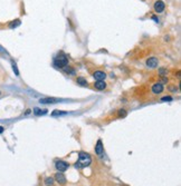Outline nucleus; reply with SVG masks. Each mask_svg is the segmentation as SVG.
Segmentation results:
<instances>
[{
    "instance_id": "13",
    "label": "nucleus",
    "mask_w": 181,
    "mask_h": 186,
    "mask_svg": "<svg viewBox=\"0 0 181 186\" xmlns=\"http://www.w3.org/2000/svg\"><path fill=\"white\" fill-rule=\"evenodd\" d=\"M46 113H47V110H46V109H40V108H37V107L34 109V114L38 115V116H39V115L46 114Z\"/></svg>"
},
{
    "instance_id": "6",
    "label": "nucleus",
    "mask_w": 181,
    "mask_h": 186,
    "mask_svg": "<svg viewBox=\"0 0 181 186\" xmlns=\"http://www.w3.org/2000/svg\"><path fill=\"white\" fill-rule=\"evenodd\" d=\"M158 64H159V60L155 57H151L146 60V66L150 67V68H155L158 66Z\"/></svg>"
},
{
    "instance_id": "4",
    "label": "nucleus",
    "mask_w": 181,
    "mask_h": 186,
    "mask_svg": "<svg viewBox=\"0 0 181 186\" xmlns=\"http://www.w3.org/2000/svg\"><path fill=\"white\" fill-rule=\"evenodd\" d=\"M164 8H166V5H164V2L162 1V0H157L155 2H154V10L159 14V12H162L163 10H164Z\"/></svg>"
},
{
    "instance_id": "3",
    "label": "nucleus",
    "mask_w": 181,
    "mask_h": 186,
    "mask_svg": "<svg viewBox=\"0 0 181 186\" xmlns=\"http://www.w3.org/2000/svg\"><path fill=\"white\" fill-rule=\"evenodd\" d=\"M55 166H56V168L58 169V172H65L67 171V168H68V164L64 162V161H57L56 163H55Z\"/></svg>"
},
{
    "instance_id": "8",
    "label": "nucleus",
    "mask_w": 181,
    "mask_h": 186,
    "mask_svg": "<svg viewBox=\"0 0 181 186\" xmlns=\"http://www.w3.org/2000/svg\"><path fill=\"white\" fill-rule=\"evenodd\" d=\"M55 179H56V182L59 183V184H62V185H64L66 183V177L64 176V174L62 172H58L56 175H55Z\"/></svg>"
},
{
    "instance_id": "9",
    "label": "nucleus",
    "mask_w": 181,
    "mask_h": 186,
    "mask_svg": "<svg viewBox=\"0 0 181 186\" xmlns=\"http://www.w3.org/2000/svg\"><path fill=\"white\" fill-rule=\"evenodd\" d=\"M103 150H104V147H103L102 141L101 139H98L97 143H96V145H95V153H96L97 155H102V154H103Z\"/></svg>"
},
{
    "instance_id": "7",
    "label": "nucleus",
    "mask_w": 181,
    "mask_h": 186,
    "mask_svg": "<svg viewBox=\"0 0 181 186\" xmlns=\"http://www.w3.org/2000/svg\"><path fill=\"white\" fill-rule=\"evenodd\" d=\"M93 77L96 79V81L97 80H104V79L106 78V74L104 72H102V70H96L93 74Z\"/></svg>"
},
{
    "instance_id": "21",
    "label": "nucleus",
    "mask_w": 181,
    "mask_h": 186,
    "mask_svg": "<svg viewBox=\"0 0 181 186\" xmlns=\"http://www.w3.org/2000/svg\"><path fill=\"white\" fill-rule=\"evenodd\" d=\"M152 18H153V20H155V21H157V22L159 21V19H158V18H157V17H152Z\"/></svg>"
},
{
    "instance_id": "16",
    "label": "nucleus",
    "mask_w": 181,
    "mask_h": 186,
    "mask_svg": "<svg viewBox=\"0 0 181 186\" xmlns=\"http://www.w3.org/2000/svg\"><path fill=\"white\" fill-rule=\"evenodd\" d=\"M11 65H12V69H14L16 76H19V72H18V68H17V65H16V63H15L14 60L11 61Z\"/></svg>"
},
{
    "instance_id": "1",
    "label": "nucleus",
    "mask_w": 181,
    "mask_h": 186,
    "mask_svg": "<svg viewBox=\"0 0 181 186\" xmlns=\"http://www.w3.org/2000/svg\"><path fill=\"white\" fill-rule=\"evenodd\" d=\"M92 163V158L91 156L84 153V152H80V155H78V161L76 163V167H80V168H84V167H87L89 166Z\"/></svg>"
},
{
    "instance_id": "2",
    "label": "nucleus",
    "mask_w": 181,
    "mask_h": 186,
    "mask_svg": "<svg viewBox=\"0 0 181 186\" xmlns=\"http://www.w3.org/2000/svg\"><path fill=\"white\" fill-rule=\"evenodd\" d=\"M68 64V58L64 52H59L54 59V66L56 68H64Z\"/></svg>"
},
{
    "instance_id": "19",
    "label": "nucleus",
    "mask_w": 181,
    "mask_h": 186,
    "mask_svg": "<svg viewBox=\"0 0 181 186\" xmlns=\"http://www.w3.org/2000/svg\"><path fill=\"white\" fill-rule=\"evenodd\" d=\"M162 100H163V101H169V100H172V98H171V97H163V98H162Z\"/></svg>"
},
{
    "instance_id": "15",
    "label": "nucleus",
    "mask_w": 181,
    "mask_h": 186,
    "mask_svg": "<svg viewBox=\"0 0 181 186\" xmlns=\"http://www.w3.org/2000/svg\"><path fill=\"white\" fill-rule=\"evenodd\" d=\"M45 184H46V186H53L54 185V178L47 177V178L45 179Z\"/></svg>"
},
{
    "instance_id": "22",
    "label": "nucleus",
    "mask_w": 181,
    "mask_h": 186,
    "mask_svg": "<svg viewBox=\"0 0 181 186\" xmlns=\"http://www.w3.org/2000/svg\"><path fill=\"white\" fill-rule=\"evenodd\" d=\"M0 95H1V92H0Z\"/></svg>"
},
{
    "instance_id": "20",
    "label": "nucleus",
    "mask_w": 181,
    "mask_h": 186,
    "mask_svg": "<svg viewBox=\"0 0 181 186\" xmlns=\"http://www.w3.org/2000/svg\"><path fill=\"white\" fill-rule=\"evenodd\" d=\"M3 130H5V128H3L2 126H0V134H2V133H3Z\"/></svg>"
},
{
    "instance_id": "17",
    "label": "nucleus",
    "mask_w": 181,
    "mask_h": 186,
    "mask_svg": "<svg viewBox=\"0 0 181 186\" xmlns=\"http://www.w3.org/2000/svg\"><path fill=\"white\" fill-rule=\"evenodd\" d=\"M66 112H62V110H55L53 113V116H57V115H65Z\"/></svg>"
},
{
    "instance_id": "5",
    "label": "nucleus",
    "mask_w": 181,
    "mask_h": 186,
    "mask_svg": "<svg viewBox=\"0 0 181 186\" xmlns=\"http://www.w3.org/2000/svg\"><path fill=\"white\" fill-rule=\"evenodd\" d=\"M39 103H42V104H57V103H59V99L54 98V97H45V98H40Z\"/></svg>"
},
{
    "instance_id": "18",
    "label": "nucleus",
    "mask_w": 181,
    "mask_h": 186,
    "mask_svg": "<svg viewBox=\"0 0 181 186\" xmlns=\"http://www.w3.org/2000/svg\"><path fill=\"white\" fill-rule=\"evenodd\" d=\"M119 112H120V113H119V116H120V117H124V116L126 115V112H125L124 109H121V110H119Z\"/></svg>"
},
{
    "instance_id": "10",
    "label": "nucleus",
    "mask_w": 181,
    "mask_h": 186,
    "mask_svg": "<svg viewBox=\"0 0 181 186\" xmlns=\"http://www.w3.org/2000/svg\"><path fill=\"white\" fill-rule=\"evenodd\" d=\"M152 92L153 94H160L163 92V85L162 84H160V83H157V84H154L152 86Z\"/></svg>"
},
{
    "instance_id": "14",
    "label": "nucleus",
    "mask_w": 181,
    "mask_h": 186,
    "mask_svg": "<svg viewBox=\"0 0 181 186\" xmlns=\"http://www.w3.org/2000/svg\"><path fill=\"white\" fill-rule=\"evenodd\" d=\"M77 84L80 85V86H86L87 80L85 78H83V77H78V78H77Z\"/></svg>"
},
{
    "instance_id": "11",
    "label": "nucleus",
    "mask_w": 181,
    "mask_h": 186,
    "mask_svg": "<svg viewBox=\"0 0 181 186\" xmlns=\"http://www.w3.org/2000/svg\"><path fill=\"white\" fill-rule=\"evenodd\" d=\"M94 87L97 90H103V89L106 88V83L104 80H97L94 84Z\"/></svg>"
},
{
    "instance_id": "12",
    "label": "nucleus",
    "mask_w": 181,
    "mask_h": 186,
    "mask_svg": "<svg viewBox=\"0 0 181 186\" xmlns=\"http://www.w3.org/2000/svg\"><path fill=\"white\" fill-rule=\"evenodd\" d=\"M20 23H21V21H20L19 19H16V20H14V21H11L10 23H9V28H11V29L17 28Z\"/></svg>"
}]
</instances>
